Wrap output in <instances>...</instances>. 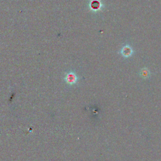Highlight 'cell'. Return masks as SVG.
I'll return each instance as SVG.
<instances>
[{
	"mask_svg": "<svg viewBox=\"0 0 161 161\" xmlns=\"http://www.w3.org/2000/svg\"><path fill=\"white\" fill-rule=\"evenodd\" d=\"M75 77L73 74H69L67 77V82L70 83H72L74 82V79H75Z\"/></svg>",
	"mask_w": 161,
	"mask_h": 161,
	"instance_id": "obj_2",
	"label": "cell"
},
{
	"mask_svg": "<svg viewBox=\"0 0 161 161\" xmlns=\"http://www.w3.org/2000/svg\"><path fill=\"white\" fill-rule=\"evenodd\" d=\"M130 54H132V50L130 47H124L123 49V54L125 56H129Z\"/></svg>",
	"mask_w": 161,
	"mask_h": 161,
	"instance_id": "obj_1",
	"label": "cell"
}]
</instances>
